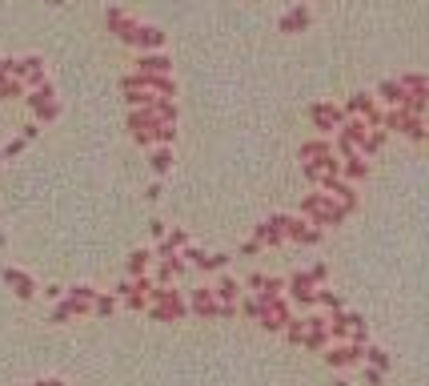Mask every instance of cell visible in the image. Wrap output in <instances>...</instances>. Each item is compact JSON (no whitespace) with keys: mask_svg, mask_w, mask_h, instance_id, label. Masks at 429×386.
<instances>
[{"mask_svg":"<svg viewBox=\"0 0 429 386\" xmlns=\"http://www.w3.org/2000/svg\"><path fill=\"white\" fill-rule=\"evenodd\" d=\"M301 213L305 217H313V226H337V221H345V205L329 197V193H309L305 201H301Z\"/></svg>","mask_w":429,"mask_h":386,"instance_id":"obj_1","label":"cell"},{"mask_svg":"<svg viewBox=\"0 0 429 386\" xmlns=\"http://www.w3.org/2000/svg\"><path fill=\"white\" fill-rule=\"evenodd\" d=\"M157 129H161V117L152 113V105L129 113V133H132L137 145H157Z\"/></svg>","mask_w":429,"mask_h":386,"instance_id":"obj_2","label":"cell"},{"mask_svg":"<svg viewBox=\"0 0 429 386\" xmlns=\"http://www.w3.org/2000/svg\"><path fill=\"white\" fill-rule=\"evenodd\" d=\"M381 129H397V133H405L410 141H426V121L417 113H405V109H393L389 117H381Z\"/></svg>","mask_w":429,"mask_h":386,"instance_id":"obj_3","label":"cell"},{"mask_svg":"<svg viewBox=\"0 0 429 386\" xmlns=\"http://www.w3.org/2000/svg\"><path fill=\"white\" fill-rule=\"evenodd\" d=\"M121 40L137 44L141 53H145V49H152V53H157V49L165 44V33H161V28H152V24H137V20H129V28L121 33Z\"/></svg>","mask_w":429,"mask_h":386,"instance_id":"obj_4","label":"cell"},{"mask_svg":"<svg viewBox=\"0 0 429 386\" xmlns=\"http://www.w3.org/2000/svg\"><path fill=\"white\" fill-rule=\"evenodd\" d=\"M345 113H349V117H361V121H365L369 129H381V109H377L374 96L353 93V96H349V105H345Z\"/></svg>","mask_w":429,"mask_h":386,"instance_id":"obj_5","label":"cell"},{"mask_svg":"<svg viewBox=\"0 0 429 386\" xmlns=\"http://www.w3.org/2000/svg\"><path fill=\"white\" fill-rule=\"evenodd\" d=\"M28 105H33V113H37L40 121H56V113H60V105H56L53 85H49V81L33 89V96H28Z\"/></svg>","mask_w":429,"mask_h":386,"instance_id":"obj_6","label":"cell"},{"mask_svg":"<svg viewBox=\"0 0 429 386\" xmlns=\"http://www.w3.org/2000/svg\"><path fill=\"white\" fill-rule=\"evenodd\" d=\"M309 117H313V125H317L321 133H333V129L345 125V109H337V105H313Z\"/></svg>","mask_w":429,"mask_h":386,"instance_id":"obj_7","label":"cell"},{"mask_svg":"<svg viewBox=\"0 0 429 386\" xmlns=\"http://www.w3.org/2000/svg\"><path fill=\"white\" fill-rule=\"evenodd\" d=\"M181 258H189L197 270H205V274L225 270V266H229V253H201V250H189V246H185V253H181Z\"/></svg>","mask_w":429,"mask_h":386,"instance_id":"obj_8","label":"cell"},{"mask_svg":"<svg viewBox=\"0 0 429 386\" xmlns=\"http://www.w3.org/2000/svg\"><path fill=\"white\" fill-rule=\"evenodd\" d=\"M285 237H293V242H321V230L317 226H305L301 217H285Z\"/></svg>","mask_w":429,"mask_h":386,"instance_id":"obj_9","label":"cell"},{"mask_svg":"<svg viewBox=\"0 0 429 386\" xmlns=\"http://www.w3.org/2000/svg\"><path fill=\"white\" fill-rule=\"evenodd\" d=\"M4 282H8V286L17 290V298H24V302H28V298L37 294V286H33V278H28L24 270H12V266H8V270H4Z\"/></svg>","mask_w":429,"mask_h":386,"instance_id":"obj_10","label":"cell"},{"mask_svg":"<svg viewBox=\"0 0 429 386\" xmlns=\"http://www.w3.org/2000/svg\"><path fill=\"white\" fill-rule=\"evenodd\" d=\"M301 28H309V8H305V4L289 8V12L281 17V33H301Z\"/></svg>","mask_w":429,"mask_h":386,"instance_id":"obj_11","label":"cell"},{"mask_svg":"<svg viewBox=\"0 0 429 386\" xmlns=\"http://www.w3.org/2000/svg\"><path fill=\"white\" fill-rule=\"evenodd\" d=\"M257 242H269V246H277V242H285V217H269L261 230H257Z\"/></svg>","mask_w":429,"mask_h":386,"instance_id":"obj_12","label":"cell"},{"mask_svg":"<svg viewBox=\"0 0 429 386\" xmlns=\"http://www.w3.org/2000/svg\"><path fill=\"white\" fill-rule=\"evenodd\" d=\"M173 65H168V57H161V53H141V60H137V73H168Z\"/></svg>","mask_w":429,"mask_h":386,"instance_id":"obj_13","label":"cell"},{"mask_svg":"<svg viewBox=\"0 0 429 386\" xmlns=\"http://www.w3.org/2000/svg\"><path fill=\"white\" fill-rule=\"evenodd\" d=\"M325 358L329 367H349V362H361V346H333Z\"/></svg>","mask_w":429,"mask_h":386,"instance_id":"obj_14","label":"cell"},{"mask_svg":"<svg viewBox=\"0 0 429 386\" xmlns=\"http://www.w3.org/2000/svg\"><path fill=\"white\" fill-rule=\"evenodd\" d=\"M329 153H333V145H329L325 137H321V141H305V145H301V161H321V157H329Z\"/></svg>","mask_w":429,"mask_h":386,"instance_id":"obj_15","label":"cell"},{"mask_svg":"<svg viewBox=\"0 0 429 386\" xmlns=\"http://www.w3.org/2000/svg\"><path fill=\"white\" fill-rule=\"evenodd\" d=\"M289 290H293L297 302H313V278H309V274H297V278L289 282Z\"/></svg>","mask_w":429,"mask_h":386,"instance_id":"obj_16","label":"cell"},{"mask_svg":"<svg viewBox=\"0 0 429 386\" xmlns=\"http://www.w3.org/2000/svg\"><path fill=\"white\" fill-rule=\"evenodd\" d=\"M181 270H185V258H181V253L165 258V262H161V274H157V278H161V286H165V282H173V278H177Z\"/></svg>","mask_w":429,"mask_h":386,"instance_id":"obj_17","label":"cell"},{"mask_svg":"<svg viewBox=\"0 0 429 386\" xmlns=\"http://www.w3.org/2000/svg\"><path fill=\"white\" fill-rule=\"evenodd\" d=\"M377 93H381V101H385V105H393V109H397V105L405 101V89H401V81H385V85H381Z\"/></svg>","mask_w":429,"mask_h":386,"instance_id":"obj_18","label":"cell"},{"mask_svg":"<svg viewBox=\"0 0 429 386\" xmlns=\"http://www.w3.org/2000/svg\"><path fill=\"white\" fill-rule=\"evenodd\" d=\"M341 169H345V177H349V181H361V177L369 174V165H365V157H361V153L345 157V165H341Z\"/></svg>","mask_w":429,"mask_h":386,"instance_id":"obj_19","label":"cell"},{"mask_svg":"<svg viewBox=\"0 0 429 386\" xmlns=\"http://www.w3.org/2000/svg\"><path fill=\"white\" fill-rule=\"evenodd\" d=\"M173 169V149L168 145H157L152 149V174H168Z\"/></svg>","mask_w":429,"mask_h":386,"instance_id":"obj_20","label":"cell"},{"mask_svg":"<svg viewBox=\"0 0 429 386\" xmlns=\"http://www.w3.org/2000/svg\"><path fill=\"white\" fill-rule=\"evenodd\" d=\"M193 310H197V314H217V302H213V290H197V294H193Z\"/></svg>","mask_w":429,"mask_h":386,"instance_id":"obj_21","label":"cell"},{"mask_svg":"<svg viewBox=\"0 0 429 386\" xmlns=\"http://www.w3.org/2000/svg\"><path fill=\"white\" fill-rule=\"evenodd\" d=\"M149 262H152V250H132L129 253V274L137 278V274H145L149 270Z\"/></svg>","mask_w":429,"mask_h":386,"instance_id":"obj_22","label":"cell"},{"mask_svg":"<svg viewBox=\"0 0 429 386\" xmlns=\"http://www.w3.org/2000/svg\"><path fill=\"white\" fill-rule=\"evenodd\" d=\"M105 24H109V33H116V37H121V33L129 28V17H125L121 8H109V12H105Z\"/></svg>","mask_w":429,"mask_h":386,"instance_id":"obj_23","label":"cell"},{"mask_svg":"<svg viewBox=\"0 0 429 386\" xmlns=\"http://www.w3.org/2000/svg\"><path fill=\"white\" fill-rule=\"evenodd\" d=\"M217 294H221L225 302H237V298H241V282H233V278H221V282H217Z\"/></svg>","mask_w":429,"mask_h":386,"instance_id":"obj_24","label":"cell"},{"mask_svg":"<svg viewBox=\"0 0 429 386\" xmlns=\"http://www.w3.org/2000/svg\"><path fill=\"white\" fill-rule=\"evenodd\" d=\"M20 89H24V85H20L17 77H4V73H0V96H20Z\"/></svg>","mask_w":429,"mask_h":386,"instance_id":"obj_25","label":"cell"},{"mask_svg":"<svg viewBox=\"0 0 429 386\" xmlns=\"http://www.w3.org/2000/svg\"><path fill=\"white\" fill-rule=\"evenodd\" d=\"M165 242H168V246H173V250H185V246H189V237H185V233H181V230L165 233Z\"/></svg>","mask_w":429,"mask_h":386,"instance_id":"obj_26","label":"cell"},{"mask_svg":"<svg viewBox=\"0 0 429 386\" xmlns=\"http://www.w3.org/2000/svg\"><path fill=\"white\" fill-rule=\"evenodd\" d=\"M20 149H24V137H17V141H8V145L0 149V157H17Z\"/></svg>","mask_w":429,"mask_h":386,"instance_id":"obj_27","label":"cell"},{"mask_svg":"<svg viewBox=\"0 0 429 386\" xmlns=\"http://www.w3.org/2000/svg\"><path fill=\"white\" fill-rule=\"evenodd\" d=\"M93 302H96V314H112V306H116L112 298H96V294H93Z\"/></svg>","mask_w":429,"mask_h":386,"instance_id":"obj_28","label":"cell"},{"mask_svg":"<svg viewBox=\"0 0 429 386\" xmlns=\"http://www.w3.org/2000/svg\"><path fill=\"white\" fill-rule=\"evenodd\" d=\"M365 358H374L377 367H389V358H385V354H381V350H369V354H365Z\"/></svg>","mask_w":429,"mask_h":386,"instance_id":"obj_29","label":"cell"},{"mask_svg":"<svg viewBox=\"0 0 429 386\" xmlns=\"http://www.w3.org/2000/svg\"><path fill=\"white\" fill-rule=\"evenodd\" d=\"M37 386H60V383H37Z\"/></svg>","mask_w":429,"mask_h":386,"instance_id":"obj_30","label":"cell"},{"mask_svg":"<svg viewBox=\"0 0 429 386\" xmlns=\"http://www.w3.org/2000/svg\"><path fill=\"white\" fill-rule=\"evenodd\" d=\"M0 165H4V157H0Z\"/></svg>","mask_w":429,"mask_h":386,"instance_id":"obj_31","label":"cell"}]
</instances>
